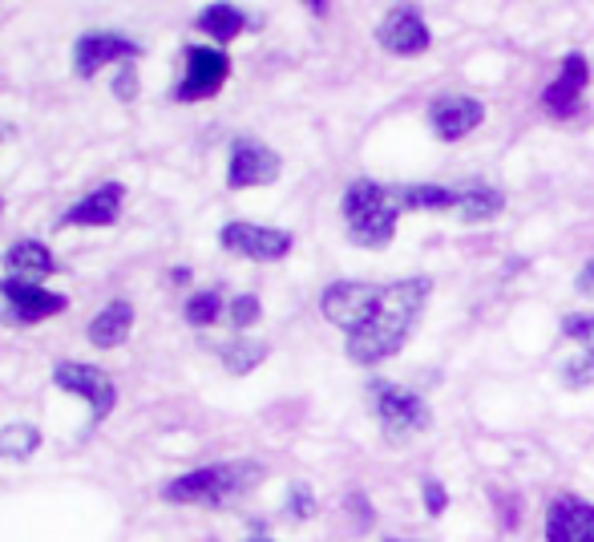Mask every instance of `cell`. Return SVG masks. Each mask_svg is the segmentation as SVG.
<instances>
[{
    "label": "cell",
    "instance_id": "9a60e30c",
    "mask_svg": "<svg viewBox=\"0 0 594 542\" xmlns=\"http://www.w3.org/2000/svg\"><path fill=\"white\" fill-rule=\"evenodd\" d=\"M586 81H591V66H586V57H582V54H567L558 81L546 93H541L546 109H550V114H558V118L574 114V109H579V97H582V85H586Z\"/></svg>",
    "mask_w": 594,
    "mask_h": 542
},
{
    "label": "cell",
    "instance_id": "4dcf8cb0",
    "mask_svg": "<svg viewBox=\"0 0 594 542\" xmlns=\"http://www.w3.org/2000/svg\"><path fill=\"white\" fill-rule=\"evenodd\" d=\"M574 284H579L582 296H594V260H591V264H586V267H582L579 279H574Z\"/></svg>",
    "mask_w": 594,
    "mask_h": 542
},
{
    "label": "cell",
    "instance_id": "9c48e42d",
    "mask_svg": "<svg viewBox=\"0 0 594 542\" xmlns=\"http://www.w3.org/2000/svg\"><path fill=\"white\" fill-rule=\"evenodd\" d=\"M223 247L235 255H247V260H283L291 252V231L283 227H259V223H226L223 227Z\"/></svg>",
    "mask_w": 594,
    "mask_h": 542
},
{
    "label": "cell",
    "instance_id": "44dd1931",
    "mask_svg": "<svg viewBox=\"0 0 594 542\" xmlns=\"http://www.w3.org/2000/svg\"><path fill=\"white\" fill-rule=\"evenodd\" d=\"M247 25V16L238 13L235 4H211V9H202L198 13V28L214 41H235Z\"/></svg>",
    "mask_w": 594,
    "mask_h": 542
},
{
    "label": "cell",
    "instance_id": "8992f818",
    "mask_svg": "<svg viewBox=\"0 0 594 542\" xmlns=\"http://www.w3.org/2000/svg\"><path fill=\"white\" fill-rule=\"evenodd\" d=\"M54 381L66 389V393H73V397L90 401L93 410V422H106L109 410L118 405V389H114V381H109L102 369H93V365H78V360H61L54 369Z\"/></svg>",
    "mask_w": 594,
    "mask_h": 542
},
{
    "label": "cell",
    "instance_id": "f546056e",
    "mask_svg": "<svg viewBox=\"0 0 594 542\" xmlns=\"http://www.w3.org/2000/svg\"><path fill=\"white\" fill-rule=\"evenodd\" d=\"M348 506L357 510L360 530H369V527H372V506H369V498H360V494H348Z\"/></svg>",
    "mask_w": 594,
    "mask_h": 542
},
{
    "label": "cell",
    "instance_id": "52a82bcc",
    "mask_svg": "<svg viewBox=\"0 0 594 542\" xmlns=\"http://www.w3.org/2000/svg\"><path fill=\"white\" fill-rule=\"evenodd\" d=\"M226 73H231V57H226L223 49L195 45V49L186 54V78L174 97H178V102H202V97L223 90Z\"/></svg>",
    "mask_w": 594,
    "mask_h": 542
},
{
    "label": "cell",
    "instance_id": "d4e9b609",
    "mask_svg": "<svg viewBox=\"0 0 594 542\" xmlns=\"http://www.w3.org/2000/svg\"><path fill=\"white\" fill-rule=\"evenodd\" d=\"M562 332H567L570 341H586V365L594 372V316H567L562 320Z\"/></svg>",
    "mask_w": 594,
    "mask_h": 542
},
{
    "label": "cell",
    "instance_id": "e0dca14e",
    "mask_svg": "<svg viewBox=\"0 0 594 542\" xmlns=\"http://www.w3.org/2000/svg\"><path fill=\"white\" fill-rule=\"evenodd\" d=\"M4 267H9V279L37 284V279L54 276L57 260L49 255V247H45V243H37V239H21V243H13V247H9V255H4Z\"/></svg>",
    "mask_w": 594,
    "mask_h": 542
},
{
    "label": "cell",
    "instance_id": "4316f807",
    "mask_svg": "<svg viewBox=\"0 0 594 542\" xmlns=\"http://www.w3.org/2000/svg\"><path fill=\"white\" fill-rule=\"evenodd\" d=\"M316 510V498H312V489L307 486H291V498H288V515L295 518H307Z\"/></svg>",
    "mask_w": 594,
    "mask_h": 542
},
{
    "label": "cell",
    "instance_id": "d6986e66",
    "mask_svg": "<svg viewBox=\"0 0 594 542\" xmlns=\"http://www.w3.org/2000/svg\"><path fill=\"white\" fill-rule=\"evenodd\" d=\"M393 199L400 211H450V207H462V195H457V191H450V186H429V183L396 186Z\"/></svg>",
    "mask_w": 594,
    "mask_h": 542
},
{
    "label": "cell",
    "instance_id": "d6a6232c",
    "mask_svg": "<svg viewBox=\"0 0 594 542\" xmlns=\"http://www.w3.org/2000/svg\"><path fill=\"white\" fill-rule=\"evenodd\" d=\"M247 542H271V539H264V534H259V539H247Z\"/></svg>",
    "mask_w": 594,
    "mask_h": 542
},
{
    "label": "cell",
    "instance_id": "cb8c5ba5",
    "mask_svg": "<svg viewBox=\"0 0 594 542\" xmlns=\"http://www.w3.org/2000/svg\"><path fill=\"white\" fill-rule=\"evenodd\" d=\"M219 312H223L219 291H198V296H190V300H186V320H190V324H198V328L214 324V320H219Z\"/></svg>",
    "mask_w": 594,
    "mask_h": 542
},
{
    "label": "cell",
    "instance_id": "6da1fadb",
    "mask_svg": "<svg viewBox=\"0 0 594 542\" xmlns=\"http://www.w3.org/2000/svg\"><path fill=\"white\" fill-rule=\"evenodd\" d=\"M429 296H433V279H424V276L388 284L381 296V312L372 316V324L360 328L357 336H348V344H343V348H348V360L376 365V360L400 353L405 341H409L412 324H417V316H421L424 304H429Z\"/></svg>",
    "mask_w": 594,
    "mask_h": 542
},
{
    "label": "cell",
    "instance_id": "ffe728a7",
    "mask_svg": "<svg viewBox=\"0 0 594 542\" xmlns=\"http://www.w3.org/2000/svg\"><path fill=\"white\" fill-rule=\"evenodd\" d=\"M40 446V429L28 422H13L0 429V458L4 462H25V458H33Z\"/></svg>",
    "mask_w": 594,
    "mask_h": 542
},
{
    "label": "cell",
    "instance_id": "7a4b0ae2",
    "mask_svg": "<svg viewBox=\"0 0 594 542\" xmlns=\"http://www.w3.org/2000/svg\"><path fill=\"white\" fill-rule=\"evenodd\" d=\"M343 223H348V239L357 247H388L396 235V207L393 191H384L372 178H357L343 191Z\"/></svg>",
    "mask_w": 594,
    "mask_h": 542
},
{
    "label": "cell",
    "instance_id": "277c9868",
    "mask_svg": "<svg viewBox=\"0 0 594 542\" xmlns=\"http://www.w3.org/2000/svg\"><path fill=\"white\" fill-rule=\"evenodd\" d=\"M369 401L384 429V441H393V446H405V441H412V437L433 425V410L417 393H409V389H400L393 381H372Z\"/></svg>",
    "mask_w": 594,
    "mask_h": 542
},
{
    "label": "cell",
    "instance_id": "8fae6325",
    "mask_svg": "<svg viewBox=\"0 0 594 542\" xmlns=\"http://www.w3.org/2000/svg\"><path fill=\"white\" fill-rule=\"evenodd\" d=\"M133 57H142L138 41L118 37V33H85L73 49V69H78V78H93L109 61H133Z\"/></svg>",
    "mask_w": 594,
    "mask_h": 542
},
{
    "label": "cell",
    "instance_id": "484cf974",
    "mask_svg": "<svg viewBox=\"0 0 594 542\" xmlns=\"http://www.w3.org/2000/svg\"><path fill=\"white\" fill-rule=\"evenodd\" d=\"M259 296H252V291H243V296H235V304H231V324L235 328H252L255 320H259Z\"/></svg>",
    "mask_w": 594,
    "mask_h": 542
},
{
    "label": "cell",
    "instance_id": "7c38bea8",
    "mask_svg": "<svg viewBox=\"0 0 594 542\" xmlns=\"http://www.w3.org/2000/svg\"><path fill=\"white\" fill-rule=\"evenodd\" d=\"M376 41L396 57H417L429 49L433 33H429V25L421 21V13L405 4V9H393V13L384 16L381 28H376Z\"/></svg>",
    "mask_w": 594,
    "mask_h": 542
},
{
    "label": "cell",
    "instance_id": "2e32d148",
    "mask_svg": "<svg viewBox=\"0 0 594 542\" xmlns=\"http://www.w3.org/2000/svg\"><path fill=\"white\" fill-rule=\"evenodd\" d=\"M121 199H126V191H121V183H106L97 186V191H90L85 199H78L73 207L66 211V219L61 223H78V227H106L118 219L121 211Z\"/></svg>",
    "mask_w": 594,
    "mask_h": 542
},
{
    "label": "cell",
    "instance_id": "30bf717a",
    "mask_svg": "<svg viewBox=\"0 0 594 542\" xmlns=\"http://www.w3.org/2000/svg\"><path fill=\"white\" fill-rule=\"evenodd\" d=\"M0 296H4V304H9V316H13L16 324H25V328L69 308L66 296L45 291L37 288V284H25V279H4V284H0Z\"/></svg>",
    "mask_w": 594,
    "mask_h": 542
},
{
    "label": "cell",
    "instance_id": "83f0119b",
    "mask_svg": "<svg viewBox=\"0 0 594 542\" xmlns=\"http://www.w3.org/2000/svg\"><path fill=\"white\" fill-rule=\"evenodd\" d=\"M114 93H118L121 102H133V97H138V69L121 66L118 78H114Z\"/></svg>",
    "mask_w": 594,
    "mask_h": 542
},
{
    "label": "cell",
    "instance_id": "ba28073f",
    "mask_svg": "<svg viewBox=\"0 0 594 542\" xmlns=\"http://www.w3.org/2000/svg\"><path fill=\"white\" fill-rule=\"evenodd\" d=\"M279 154L276 150H267L264 142H255V138H235L231 146V162H226V183L235 186V191H247V186H267L279 178Z\"/></svg>",
    "mask_w": 594,
    "mask_h": 542
},
{
    "label": "cell",
    "instance_id": "5bb4252c",
    "mask_svg": "<svg viewBox=\"0 0 594 542\" xmlns=\"http://www.w3.org/2000/svg\"><path fill=\"white\" fill-rule=\"evenodd\" d=\"M429 122L445 142H457V138L474 134L486 122V106L477 97H465V93L462 97H436L433 109H429Z\"/></svg>",
    "mask_w": 594,
    "mask_h": 542
},
{
    "label": "cell",
    "instance_id": "4fadbf2b",
    "mask_svg": "<svg viewBox=\"0 0 594 542\" xmlns=\"http://www.w3.org/2000/svg\"><path fill=\"white\" fill-rule=\"evenodd\" d=\"M546 542H594V506L582 498H558L546 510Z\"/></svg>",
    "mask_w": 594,
    "mask_h": 542
},
{
    "label": "cell",
    "instance_id": "f1b7e54d",
    "mask_svg": "<svg viewBox=\"0 0 594 542\" xmlns=\"http://www.w3.org/2000/svg\"><path fill=\"white\" fill-rule=\"evenodd\" d=\"M445 506H450L445 486H441V482H424V510L436 518V515H445Z\"/></svg>",
    "mask_w": 594,
    "mask_h": 542
},
{
    "label": "cell",
    "instance_id": "7402d4cb",
    "mask_svg": "<svg viewBox=\"0 0 594 542\" xmlns=\"http://www.w3.org/2000/svg\"><path fill=\"white\" fill-rule=\"evenodd\" d=\"M505 199L502 191H493V186H474V191H465L462 195V219L465 223H486V219H493V215H502Z\"/></svg>",
    "mask_w": 594,
    "mask_h": 542
},
{
    "label": "cell",
    "instance_id": "603a6c76",
    "mask_svg": "<svg viewBox=\"0 0 594 542\" xmlns=\"http://www.w3.org/2000/svg\"><path fill=\"white\" fill-rule=\"evenodd\" d=\"M264 357H267V344L264 341H235V344H226V348H223V365L235 372V377L252 372Z\"/></svg>",
    "mask_w": 594,
    "mask_h": 542
},
{
    "label": "cell",
    "instance_id": "1f68e13d",
    "mask_svg": "<svg viewBox=\"0 0 594 542\" xmlns=\"http://www.w3.org/2000/svg\"><path fill=\"white\" fill-rule=\"evenodd\" d=\"M171 279H174V284H186V279H190V267H174Z\"/></svg>",
    "mask_w": 594,
    "mask_h": 542
},
{
    "label": "cell",
    "instance_id": "3957f363",
    "mask_svg": "<svg viewBox=\"0 0 594 542\" xmlns=\"http://www.w3.org/2000/svg\"><path fill=\"white\" fill-rule=\"evenodd\" d=\"M264 470L252 462H226V465H202L195 474L174 477L171 486L162 489L166 503H198V506H226L235 503L243 489H252Z\"/></svg>",
    "mask_w": 594,
    "mask_h": 542
},
{
    "label": "cell",
    "instance_id": "ac0fdd59",
    "mask_svg": "<svg viewBox=\"0 0 594 542\" xmlns=\"http://www.w3.org/2000/svg\"><path fill=\"white\" fill-rule=\"evenodd\" d=\"M130 328H133V304L130 300H114V304H106L90 320V344L93 348H118V344H126Z\"/></svg>",
    "mask_w": 594,
    "mask_h": 542
},
{
    "label": "cell",
    "instance_id": "5b68a950",
    "mask_svg": "<svg viewBox=\"0 0 594 542\" xmlns=\"http://www.w3.org/2000/svg\"><path fill=\"white\" fill-rule=\"evenodd\" d=\"M381 296H384V288H376V284L340 279V284H328V288H324V296H319V312H324V320H331L336 328H343L348 336H357V332L369 328L372 316L381 312Z\"/></svg>",
    "mask_w": 594,
    "mask_h": 542
}]
</instances>
